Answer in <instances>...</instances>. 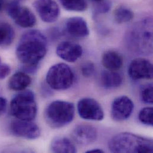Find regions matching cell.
<instances>
[{
  "instance_id": "44dd1931",
  "label": "cell",
  "mask_w": 153,
  "mask_h": 153,
  "mask_svg": "<svg viewBox=\"0 0 153 153\" xmlns=\"http://www.w3.org/2000/svg\"><path fill=\"white\" fill-rule=\"evenodd\" d=\"M134 17L133 11L125 6H119L114 11V19L119 24L131 21Z\"/></svg>"
},
{
  "instance_id": "d6986e66",
  "label": "cell",
  "mask_w": 153,
  "mask_h": 153,
  "mask_svg": "<svg viewBox=\"0 0 153 153\" xmlns=\"http://www.w3.org/2000/svg\"><path fill=\"white\" fill-rule=\"evenodd\" d=\"M102 85L105 88H115L120 86L123 82V78L116 72L104 71L101 77Z\"/></svg>"
},
{
  "instance_id": "52a82bcc",
  "label": "cell",
  "mask_w": 153,
  "mask_h": 153,
  "mask_svg": "<svg viewBox=\"0 0 153 153\" xmlns=\"http://www.w3.org/2000/svg\"><path fill=\"white\" fill-rule=\"evenodd\" d=\"M7 13L14 22L22 27H32L36 23L34 14L28 8L21 5L17 2H13L8 5Z\"/></svg>"
},
{
  "instance_id": "e0dca14e",
  "label": "cell",
  "mask_w": 153,
  "mask_h": 153,
  "mask_svg": "<svg viewBox=\"0 0 153 153\" xmlns=\"http://www.w3.org/2000/svg\"><path fill=\"white\" fill-rule=\"evenodd\" d=\"M32 82V79L27 74L19 72L14 74L8 81V87L11 90L22 91L26 89Z\"/></svg>"
},
{
  "instance_id": "83f0119b",
  "label": "cell",
  "mask_w": 153,
  "mask_h": 153,
  "mask_svg": "<svg viewBox=\"0 0 153 153\" xmlns=\"http://www.w3.org/2000/svg\"><path fill=\"white\" fill-rule=\"evenodd\" d=\"M7 107V101L5 98L0 97V117L6 111Z\"/></svg>"
},
{
  "instance_id": "1f68e13d",
  "label": "cell",
  "mask_w": 153,
  "mask_h": 153,
  "mask_svg": "<svg viewBox=\"0 0 153 153\" xmlns=\"http://www.w3.org/2000/svg\"><path fill=\"white\" fill-rule=\"evenodd\" d=\"M0 64H1V59H0Z\"/></svg>"
},
{
  "instance_id": "4316f807",
  "label": "cell",
  "mask_w": 153,
  "mask_h": 153,
  "mask_svg": "<svg viewBox=\"0 0 153 153\" xmlns=\"http://www.w3.org/2000/svg\"><path fill=\"white\" fill-rule=\"evenodd\" d=\"M10 68L6 64H0V79H5L10 74Z\"/></svg>"
},
{
  "instance_id": "2e32d148",
  "label": "cell",
  "mask_w": 153,
  "mask_h": 153,
  "mask_svg": "<svg viewBox=\"0 0 153 153\" xmlns=\"http://www.w3.org/2000/svg\"><path fill=\"white\" fill-rule=\"evenodd\" d=\"M102 63L107 71L116 72L122 68L123 60L118 53L114 51H108L102 56Z\"/></svg>"
},
{
  "instance_id": "484cf974",
  "label": "cell",
  "mask_w": 153,
  "mask_h": 153,
  "mask_svg": "<svg viewBox=\"0 0 153 153\" xmlns=\"http://www.w3.org/2000/svg\"><path fill=\"white\" fill-rule=\"evenodd\" d=\"M102 1V0H101ZM99 1L98 4L95 7L94 10L96 14H104L107 13L111 8V3L108 1Z\"/></svg>"
},
{
  "instance_id": "9a60e30c",
  "label": "cell",
  "mask_w": 153,
  "mask_h": 153,
  "mask_svg": "<svg viewBox=\"0 0 153 153\" xmlns=\"http://www.w3.org/2000/svg\"><path fill=\"white\" fill-rule=\"evenodd\" d=\"M65 30L69 35L77 38H85L89 33L86 22L80 17L69 18L66 23Z\"/></svg>"
},
{
  "instance_id": "603a6c76",
  "label": "cell",
  "mask_w": 153,
  "mask_h": 153,
  "mask_svg": "<svg viewBox=\"0 0 153 153\" xmlns=\"http://www.w3.org/2000/svg\"><path fill=\"white\" fill-rule=\"evenodd\" d=\"M153 109L152 107H145L139 113V120L147 126L153 125Z\"/></svg>"
},
{
  "instance_id": "8992f818",
  "label": "cell",
  "mask_w": 153,
  "mask_h": 153,
  "mask_svg": "<svg viewBox=\"0 0 153 153\" xmlns=\"http://www.w3.org/2000/svg\"><path fill=\"white\" fill-rule=\"evenodd\" d=\"M152 22L145 20L137 25L130 33L133 47L141 53H152L153 43Z\"/></svg>"
},
{
  "instance_id": "7c38bea8",
  "label": "cell",
  "mask_w": 153,
  "mask_h": 153,
  "mask_svg": "<svg viewBox=\"0 0 153 153\" xmlns=\"http://www.w3.org/2000/svg\"><path fill=\"white\" fill-rule=\"evenodd\" d=\"M128 74L134 80L151 79L153 76V65L147 59H135L129 66Z\"/></svg>"
},
{
  "instance_id": "7402d4cb",
  "label": "cell",
  "mask_w": 153,
  "mask_h": 153,
  "mask_svg": "<svg viewBox=\"0 0 153 153\" xmlns=\"http://www.w3.org/2000/svg\"><path fill=\"white\" fill-rule=\"evenodd\" d=\"M63 7L68 11H83L87 8L86 0H60Z\"/></svg>"
},
{
  "instance_id": "4fadbf2b",
  "label": "cell",
  "mask_w": 153,
  "mask_h": 153,
  "mask_svg": "<svg viewBox=\"0 0 153 153\" xmlns=\"http://www.w3.org/2000/svg\"><path fill=\"white\" fill-rule=\"evenodd\" d=\"M72 136L77 144L88 146L94 143L97 140L98 132L96 128L92 125L80 124L74 128Z\"/></svg>"
},
{
  "instance_id": "f1b7e54d",
  "label": "cell",
  "mask_w": 153,
  "mask_h": 153,
  "mask_svg": "<svg viewBox=\"0 0 153 153\" xmlns=\"http://www.w3.org/2000/svg\"><path fill=\"white\" fill-rule=\"evenodd\" d=\"M86 153H104V151L101 149H94V150H90L87 152Z\"/></svg>"
},
{
  "instance_id": "4dcf8cb0",
  "label": "cell",
  "mask_w": 153,
  "mask_h": 153,
  "mask_svg": "<svg viewBox=\"0 0 153 153\" xmlns=\"http://www.w3.org/2000/svg\"><path fill=\"white\" fill-rule=\"evenodd\" d=\"M92 1H95V2H99V1H101V0H92Z\"/></svg>"
},
{
  "instance_id": "5bb4252c",
  "label": "cell",
  "mask_w": 153,
  "mask_h": 153,
  "mask_svg": "<svg viewBox=\"0 0 153 153\" xmlns=\"http://www.w3.org/2000/svg\"><path fill=\"white\" fill-rule=\"evenodd\" d=\"M56 54L63 60L74 63L82 56L83 50L77 44L71 41H64L57 47Z\"/></svg>"
},
{
  "instance_id": "cb8c5ba5",
  "label": "cell",
  "mask_w": 153,
  "mask_h": 153,
  "mask_svg": "<svg viewBox=\"0 0 153 153\" xmlns=\"http://www.w3.org/2000/svg\"><path fill=\"white\" fill-rule=\"evenodd\" d=\"M153 85L149 84L143 89L141 93V97L146 103L152 104L153 102Z\"/></svg>"
},
{
  "instance_id": "277c9868",
  "label": "cell",
  "mask_w": 153,
  "mask_h": 153,
  "mask_svg": "<svg viewBox=\"0 0 153 153\" xmlns=\"http://www.w3.org/2000/svg\"><path fill=\"white\" fill-rule=\"evenodd\" d=\"M10 113L17 119L32 121L37 114V104L33 92L22 91L16 95L10 102Z\"/></svg>"
},
{
  "instance_id": "7a4b0ae2",
  "label": "cell",
  "mask_w": 153,
  "mask_h": 153,
  "mask_svg": "<svg viewBox=\"0 0 153 153\" xmlns=\"http://www.w3.org/2000/svg\"><path fill=\"white\" fill-rule=\"evenodd\" d=\"M108 148L113 153H152L153 141L132 133L123 132L110 140Z\"/></svg>"
},
{
  "instance_id": "f546056e",
  "label": "cell",
  "mask_w": 153,
  "mask_h": 153,
  "mask_svg": "<svg viewBox=\"0 0 153 153\" xmlns=\"http://www.w3.org/2000/svg\"><path fill=\"white\" fill-rule=\"evenodd\" d=\"M2 6H3V2L2 0H0V10H1Z\"/></svg>"
},
{
  "instance_id": "30bf717a",
  "label": "cell",
  "mask_w": 153,
  "mask_h": 153,
  "mask_svg": "<svg viewBox=\"0 0 153 153\" xmlns=\"http://www.w3.org/2000/svg\"><path fill=\"white\" fill-rule=\"evenodd\" d=\"M33 7L41 20L46 23L56 22L60 14L59 6L54 0H36Z\"/></svg>"
},
{
  "instance_id": "3957f363",
  "label": "cell",
  "mask_w": 153,
  "mask_h": 153,
  "mask_svg": "<svg viewBox=\"0 0 153 153\" xmlns=\"http://www.w3.org/2000/svg\"><path fill=\"white\" fill-rule=\"evenodd\" d=\"M75 108L73 103L65 101H54L51 102L44 112L47 124L53 128H61L72 122Z\"/></svg>"
},
{
  "instance_id": "ac0fdd59",
  "label": "cell",
  "mask_w": 153,
  "mask_h": 153,
  "mask_svg": "<svg viewBox=\"0 0 153 153\" xmlns=\"http://www.w3.org/2000/svg\"><path fill=\"white\" fill-rule=\"evenodd\" d=\"M51 150L54 153H75L76 147L72 141L66 137H57L51 144Z\"/></svg>"
},
{
  "instance_id": "ffe728a7",
  "label": "cell",
  "mask_w": 153,
  "mask_h": 153,
  "mask_svg": "<svg viewBox=\"0 0 153 153\" xmlns=\"http://www.w3.org/2000/svg\"><path fill=\"white\" fill-rule=\"evenodd\" d=\"M14 36V30L10 24L0 23V47H4L11 45Z\"/></svg>"
},
{
  "instance_id": "ba28073f",
  "label": "cell",
  "mask_w": 153,
  "mask_h": 153,
  "mask_svg": "<svg viewBox=\"0 0 153 153\" xmlns=\"http://www.w3.org/2000/svg\"><path fill=\"white\" fill-rule=\"evenodd\" d=\"M79 116L88 120L100 121L104 119V114L100 104L93 98H84L77 103Z\"/></svg>"
},
{
  "instance_id": "9c48e42d",
  "label": "cell",
  "mask_w": 153,
  "mask_h": 153,
  "mask_svg": "<svg viewBox=\"0 0 153 153\" xmlns=\"http://www.w3.org/2000/svg\"><path fill=\"white\" fill-rule=\"evenodd\" d=\"M10 131L16 137L26 140H35L39 137L38 126L32 121L17 119L10 124Z\"/></svg>"
},
{
  "instance_id": "5b68a950",
  "label": "cell",
  "mask_w": 153,
  "mask_h": 153,
  "mask_svg": "<svg viewBox=\"0 0 153 153\" xmlns=\"http://www.w3.org/2000/svg\"><path fill=\"white\" fill-rule=\"evenodd\" d=\"M75 80L72 69L65 63H58L48 70L46 81L48 86L54 90H66L71 88Z\"/></svg>"
},
{
  "instance_id": "8fae6325",
  "label": "cell",
  "mask_w": 153,
  "mask_h": 153,
  "mask_svg": "<svg viewBox=\"0 0 153 153\" xmlns=\"http://www.w3.org/2000/svg\"><path fill=\"white\" fill-rule=\"evenodd\" d=\"M134 108V104L129 97L120 96L112 102L111 114L112 118L118 122L127 120L131 116Z\"/></svg>"
},
{
  "instance_id": "d4e9b609",
  "label": "cell",
  "mask_w": 153,
  "mask_h": 153,
  "mask_svg": "<svg viewBox=\"0 0 153 153\" xmlns=\"http://www.w3.org/2000/svg\"><path fill=\"white\" fill-rule=\"evenodd\" d=\"M80 70L83 76L89 77L93 75L95 71V66L91 62H86L82 65Z\"/></svg>"
},
{
  "instance_id": "6da1fadb",
  "label": "cell",
  "mask_w": 153,
  "mask_h": 153,
  "mask_svg": "<svg viewBox=\"0 0 153 153\" xmlns=\"http://www.w3.org/2000/svg\"><path fill=\"white\" fill-rule=\"evenodd\" d=\"M47 52V41L45 35L38 30H30L21 37L16 48L18 60L24 65L25 71L33 73L38 64Z\"/></svg>"
}]
</instances>
